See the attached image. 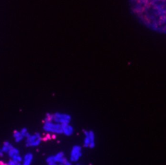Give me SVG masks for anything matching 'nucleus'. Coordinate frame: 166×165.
<instances>
[{
    "label": "nucleus",
    "mask_w": 166,
    "mask_h": 165,
    "mask_svg": "<svg viewBox=\"0 0 166 165\" xmlns=\"http://www.w3.org/2000/svg\"><path fill=\"white\" fill-rule=\"evenodd\" d=\"M22 162H23V159L20 155H18L12 157L11 159L8 161L7 164L9 165H19L21 164Z\"/></svg>",
    "instance_id": "423d86ee"
},
{
    "label": "nucleus",
    "mask_w": 166,
    "mask_h": 165,
    "mask_svg": "<svg viewBox=\"0 0 166 165\" xmlns=\"http://www.w3.org/2000/svg\"><path fill=\"white\" fill-rule=\"evenodd\" d=\"M47 163L49 165H54L58 163H60L62 164H68L66 161L64 159V155L62 153H59L55 156H50L47 157L46 159Z\"/></svg>",
    "instance_id": "20e7f679"
},
{
    "label": "nucleus",
    "mask_w": 166,
    "mask_h": 165,
    "mask_svg": "<svg viewBox=\"0 0 166 165\" xmlns=\"http://www.w3.org/2000/svg\"><path fill=\"white\" fill-rule=\"evenodd\" d=\"M42 137L40 133H36L33 135H29L27 137L26 146L28 147H37L40 145Z\"/></svg>",
    "instance_id": "7ed1b4c3"
},
{
    "label": "nucleus",
    "mask_w": 166,
    "mask_h": 165,
    "mask_svg": "<svg viewBox=\"0 0 166 165\" xmlns=\"http://www.w3.org/2000/svg\"><path fill=\"white\" fill-rule=\"evenodd\" d=\"M7 154H8V156H9L11 158H12V157H14V156L20 155V152H19V150L17 148H14V147H13V148H12L8 152Z\"/></svg>",
    "instance_id": "9d476101"
},
{
    "label": "nucleus",
    "mask_w": 166,
    "mask_h": 165,
    "mask_svg": "<svg viewBox=\"0 0 166 165\" xmlns=\"http://www.w3.org/2000/svg\"><path fill=\"white\" fill-rule=\"evenodd\" d=\"M132 14L142 25L166 34V0H129Z\"/></svg>",
    "instance_id": "f257e3e1"
},
{
    "label": "nucleus",
    "mask_w": 166,
    "mask_h": 165,
    "mask_svg": "<svg viewBox=\"0 0 166 165\" xmlns=\"http://www.w3.org/2000/svg\"><path fill=\"white\" fill-rule=\"evenodd\" d=\"M13 145H11L10 143L8 142H4V145H3L2 148L1 149V152L4 153V154H7L8 152L10 150L13 148Z\"/></svg>",
    "instance_id": "6e6552de"
},
{
    "label": "nucleus",
    "mask_w": 166,
    "mask_h": 165,
    "mask_svg": "<svg viewBox=\"0 0 166 165\" xmlns=\"http://www.w3.org/2000/svg\"><path fill=\"white\" fill-rule=\"evenodd\" d=\"M13 137L15 139V141L16 143H19L20 142L21 140H22L24 138V136H23V134L21 133V131H15L14 132L13 134Z\"/></svg>",
    "instance_id": "1a4fd4ad"
},
{
    "label": "nucleus",
    "mask_w": 166,
    "mask_h": 165,
    "mask_svg": "<svg viewBox=\"0 0 166 165\" xmlns=\"http://www.w3.org/2000/svg\"><path fill=\"white\" fill-rule=\"evenodd\" d=\"M33 159V155L31 153H28L27 154L25 157L23 158V164L24 165H29L31 164Z\"/></svg>",
    "instance_id": "0eeeda50"
},
{
    "label": "nucleus",
    "mask_w": 166,
    "mask_h": 165,
    "mask_svg": "<svg viewBox=\"0 0 166 165\" xmlns=\"http://www.w3.org/2000/svg\"><path fill=\"white\" fill-rule=\"evenodd\" d=\"M52 121L57 123H60L62 124H66L69 121V117L68 115H63V114L56 113L53 115Z\"/></svg>",
    "instance_id": "39448f33"
},
{
    "label": "nucleus",
    "mask_w": 166,
    "mask_h": 165,
    "mask_svg": "<svg viewBox=\"0 0 166 165\" xmlns=\"http://www.w3.org/2000/svg\"><path fill=\"white\" fill-rule=\"evenodd\" d=\"M20 131H21V133L23 134V136H24V137L27 138L30 135L29 133L28 132V130H27L26 128H22V130H21Z\"/></svg>",
    "instance_id": "9b49d317"
},
{
    "label": "nucleus",
    "mask_w": 166,
    "mask_h": 165,
    "mask_svg": "<svg viewBox=\"0 0 166 165\" xmlns=\"http://www.w3.org/2000/svg\"><path fill=\"white\" fill-rule=\"evenodd\" d=\"M44 130L49 133H62L63 132L62 126L59 124H54L51 121H47L44 125Z\"/></svg>",
    "instance_id": "f03ea898"
}]
</instances>
